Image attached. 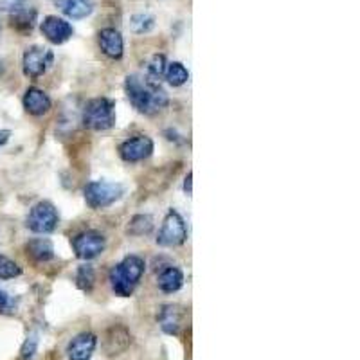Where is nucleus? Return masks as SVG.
<instances>
[{
  "instance_id": "obj_25",
  "label": "nucleus",
  "mask_w": 360,
  "mask_h": 360,
  "mask_svg": "<svg viewBox=\"0 0 360 360\" xmlns=\"http://www.w3.org/2000/svg\"><path fill=\"white\" fill-rule=\"evenodd\" d=\"M123 337H130L124 328H114V330H110V333H108L107 337V344H105V348H107V352L110 353V355H119V353H121V348H119L117 342L119 339H123Z\"/></svg>"
},
{
  "instance_id": "obj_30",
  "label": "nucleus",
  "mask_w": 360,
  "mask_h": 360,
  "mask_svg": "<svg viewBox=\"0 0 360 360\" xmlns=\"http://www.w3.org/2000/svg\"><path fill=\"white\" fill-rule=\"evenodd\" d=\"M2 70H4V67H2V60H0V74H2Z\"/></svg>"
},
{
  "instance_id": "obj_13",
  "label": "nucleus",
  "mask_w": 360,
  "mask_h": 360,
  "mask_svg": "<svg viewBox=\"0 0 360 360\" xmlns=\"http://www.w3.org/2000/svg\"><path fill=\"white\" fill-rule=\"evenodd\" d=\"M51 107H53V101H51V98L45 94L44 90L34 89V86H31V89L25 90L24 108L27 114L44 115L51 110Z\"/></svg>"
},
{
  "instance_id": "obj_24",
  "label": "nucleus",
  "mask_w": 360,
  "mask_h": 360,
  "mask_svg": "<svg viewBox=\"0 0 360 360\" xmlns=\"http://www.w3.org/2000/svg\"><path fill=\"white\" fill-rule=\"evenodd\" d=\"M18 276H22V269L18 266V263L9 259L4 254H0V279H15Z\"/></svg>"
},
{
  "instance_id": "obj_15",
  "label": "nucleus",
  "mask_w": 360,
  "mask_h": 360,
  "mask_svg": "<svg viewBox=\"0 0 360 360\" xmlns=\"http://www.w3.org/2000/svg\"><path fill=\"white\" fill-rule=\"evenodd\" d=\"M144 266H146L144 265V259L131 254V256H127L119 265H115V269L119 270V274L123 276L128 283H131L134 287H137L144 274Z\"/></svg>"
},
{
  "instance_id": "obj_5",
  "label": "nucleus",
  "mask_w": 360,
  "mask_h": 360,
  "mask_svg": "<svg viewBox=\"0 0 360 360\" xmlns=\"http://www.w3.org/2000/svg\"><path fill=\"white\" fill-rule=\"evenodd\" d=\"M60 221V214H58L56 207L51 202H38L33 205V209L29 211L27 217V229H31L37 234H49L58 227Z\"/></svg>"
},
{
  "instance_id": "obj_3",
  "label": "nucleus",
  "mask_w": 360,
  "mask_h": 360,
  "mask_svg": "<svg viewBox=\"0 0 360 360\" xmlns=\"http://www.w3.org/2000/svg\"><path fill=\"white\" fill-rule=\"evenodd\" d=\"M124 195V186L119 182L96 180L85 186V202L90 209L110 207Z\"/></svg>"
},
{
  "instance_id": "obj_29",
  "label": "nucleus",
  "mask_w": 360,
  "mask_h": 360,
  "mask_svg": "<svg viewBox=\"0 0 360 360\" xmlns=\"http://www.w3.org/2000/svg\"><path fill=\"white\" fill-rule=\"evenodd\" d=\"M9 131L8 130H0V146H4L6 143H8L9 141Z\"/></svg>"
},
{
  "instance_id": "obj_6",
  "label": "nucleus",
  "mask_w": 360,
  "mask_h": 360,
  "mask_svg": "<svg viewBox=\"0 0 360 360\" xmlns=\"http://www.w3.org/2000/svg\"><path fill=\"white\" fill-rule=\"evenodd\" d=\"M53 60V51L44 49L40 45H33V47H29L24 53V56H22V69H24V74L27 78L37 79L40 78V76H44V72L49 69Z\"/></svg>"
},
{
  "instance_id": "obj_14",
  "label": "nucleus",
  "mask_w": 360,
  "mask_h": 360,
  "mask_svg": "<svg viewBox=\"0 0 360 360\" xmlns=\"http://www.w3.org/2000/svg\"><path fill=\"white\" fill-rule=\"evenodd\" d=\"M56 6L65 17L72 18V20H82L94 11L92 0H56Z\"/></svg>"
},
{
  "instance_id": "obj_27",
  "label": "nucleus",
  "mask_w": 360,
  "mask_h": 360,
  "mask_svg": "<svg viewBox=\"0 0 360 360\" xmlns=\"http://www.w3.org/2000/svg\"><path fill=\"white\" fill-rule=\"evenodd\" d=\"M15 310V301L6 290L0 288V314H11Z\"/></svg>"
},
{
  "instance_id": "obj_8",
  "label": "nucleus",
  "mask_w": 360,
  "mask_h": 360,
  "mask_svg": "<svg viewBox=\"0 0 360 360\" xmlns=\"http://www.w3.org/2000/svg\"><path fill=\"white\" fill-rule=\"evenodd\" d=\"M153 141L146 135H137V137H131V139H127L124 143H121L119 146V155L124 162H141V160L148 159V157L153 153Z\"/></svg>"
},
{
  "instance_id": "obj_21",
  "label": "nucleus",
  "mask_w": 360,
  "mask_h": 360,
  "mask_svg": "<svg viewBox=\"0 0 360 360\" xmlns=\"http://www.w3.org/2000/svg\"><path fill=\"white\" fill-rule=\"evenodd\" d=\"M130 27L135 34H146L155 27V17L148 13H137L130 18Z\"/></svg>"
},
{
  "instance_id": "obj_4",
  "label": "nucleus",
  "mask_w": 360,
  "mask_h": 360,
  "mask_svg": "<svg viewBox=\"0 0 360 360\" xmlns=\"http://www.w3.org/2000/svg\"><path fill=\"white\" fill-rule=\"evenodd\" d=\"M186 240H188V227L184 218L172 209L164 218L162 227L157 234V243L160 247H180L184 245Z\"/></svg>"
},
{
  "instance_id": "obj_1",
  "label": "nucleus",
  "mask_w": 360,
  "mask_h": 360,
  "mask_svg": "<svg viewBox=\"0 0 360 360\" xmlns=\"http://www.w3.org/2000/svg\"><path fill=\"white\" fill-rule=\"evenodd\" d=\"M124 92H127L131 107L137 112H141V114L152 115L169 105V98L164 92L162 86L157 82L139 76V74L127 76V79H124Z\"/></svg>"
},
{
  "instance_id": "obj_23",
  "label": "nucleus",
  "mask_w": 360,
  "mask_h": 360,
  "mask_svg": "<svg viewBox=\"0 0 360 360\" xmlns=\"http://www.w3.org/2000/svg\"><path fill=\"white\" fill-rule=\"evenodd\" d=\"M96 283V272L90 265H82L76 272V285L82 288L83 292H90L94 288Z\"/></svg>"
},
{
  "instance_id": "obj_7",
  "label": "nucleus",
  "mask_w": 360,
  "mask_h": 360,
  "mask_svg": "<svg viewBox=\"0 0 360 360\" xmlns=\"http://www.w3.org/2000/svg\"><path fill=\"white\" fill-rule=\"evenodd\" d=\"M107 240L98 231H83L72 240V249L79 259H94L103 254Z\"/></svg>"
},
{
  "instance_id": "obj_22",
  "label": "nucleus",
  "mask_w": 360,
  "mask_h": 360,
  "mask_svg": "<svg viewBox=\"0 0 360 360\" xmlns=\"http://www.w3.org/2000/svg\"><path fill=\"white\" fill-rule=\"evenodd\" d=\"M166 65H168V62H166V56H164V54H153L152 60H150L146 65V76H144V78L159 83V79L164 76Z\"/></svg>"
},
{
  "instance_id": "obj_19",
  "label": "nucleus",
  "mask_w": 360,
  "mask_h": 360,
  "mask_svg": "<svg viewBox=\"0 0 360 360\" xmlns=\"http://www.w3.org/2000/svg\"><path fill=\"white\" fill-rule=\"evenodd\" d=\"M164 76L168 79V83L172 86H182L184 83H188L189 72L184 65L180 62H172L166 65V70H164Z\"/></svg>"
},
{
  "instance_id": "obj_20",
  "label": "nucleus",
  "mask_w": 360,
  "mask_h": 360,
  "mask_svg": "<svg viewBox=\"0 0 360 360\" xmlns=\"http://www.w3.org/2000/svg\"><path fill=\"white\" fill-rule=\"evenodd\" d=\"M153 229V218L150 214H137L131 218L130 225H128V234L131 236H146L152 233Z\"/></svg>"
},
{
  "instance_id": "obj_2",
  "label": "nucleus",
  "mask_w": 360,
  "mask_h": 360,
  "mask_svg": "<svg viewBox=\"0 0 360 360\" xmlns=\"http://www.w3.org/2000/svg\"><path fill=\"white\" fill-rule=\"evenodd\" d=\"M82 121L94 131L110 130L115 124V103L108 98L90 99L83 108Z\"/></svg>"
},
{
  "instance_id": "obj_17",
  "label": "nucleus",
  "mask_w": 360,
  "mask_h": 360,
  "mask_svg": "<svg viewBox=\"0 0 360 360\" xmlns=\"http://www.w3.org/2000/svg\"><path fill=\"white\" fill-rule=\"evenodd\" d=\"M157 285H159V288L164 294H175V292H179L180 288L184 287V274L176 266H168V269H164L159 274Z\"/></svg>"
},
{
  "instance_id": "obj_11",
  "label": "nucleus",
  "mask_w": 360,
  "mask_h": 360,
  "mask_svg": "<svg viewBox=\"0 0 360 360\" xmlns=\"http://www.w3.org/2000/svg\"><path fill=\"white\" fill-rule=\"evenodd\" d=\"M98 348V337L94 333H79L67 344L69 360H90Z\"/></svg>"
},
{
  "instance_id": "obj_26",
  "label": "nucleus",
  "mask_w": 360,
  "mask_h": 360,
  "mask_svg": "<svg viewBox=\"0 0 360 360\" xmlns=\"http://www.w3.org/2000/svg\"><path fill=\"white\" fill-rule=\"evenodd\" d=\"M38 342H40V339H38V333H31V335H27V339H25L24 344H22L20 359L22 360H31V359H33V356L37 355Z\"/></svg>"
},
{
  "instance_id": "obj_16",
  "label": "nucleus",
  "mask_w": 360,
  "mask_h": 360,
  "mask_svg": "<svg viewBox=\"0 0 360 360\" xmlns=\"http://www.w3.org/2000/svg\"><path fill=\"white\" fill-rule=\"evenodd\" d=\"M11 15V25L20 33H31L37 22V9L31 8L29 4L20 6V8L9 11Z\"/></svg>"
},
{
  "instance_id": "obj_18",
  "label": "nucleus",
  "mask_w": 360,
  "mask_h": 360,
  "mask_svg": "<svg viewBox=\"0 0 360 360\" xmlns=\"http://www.w3.org/2000/svg\"><path fill=\"white\" fill-rule=\"evenodd\" d=\"M25 249H27L29 256L38 263L51 262L54 258V247L47 238H34L25 245Z\"/></svg>"
},
{
  "instance_id": "obj_12",
  "label": "nucleus",
  "mask_w": 360,
  "mask_h": 360,
  "mask_svg": "<svg viewBox=\"0 0 360 360\" xmlns=\"http://www.w3.org/2000/svg\"><path fill=\"white\" fill-rule=\"evenodd\" d=\"M98 40H99V47L108 58L112 60H121L124 53V41L121 33H119L117 29L114 27H107V29H101L98 34Z\"/></svg>"
},
{
  "instance_id": "obj_9",
  "label": "nucleus",
  "mask_w": 360,
  "mask_h": 360,
  "mask_svg": "<svg viewBox=\"0 0 360 360\" xmlns=\"http://www.w3.org/2000/svg\"><path fill=\"white\" fill-rule=\"evenodd\" d=\"M40 31L51 44L54 45H62L65 41H69L74 34V27L67 20L60 17H54V15H49L45 17L44 22L40 24Z\"/></svg>"
},
{
  "instance_id": "obj_10",
  "label": "nucleus",
  "mask_w": 360,
  "mask_h": 360,
  "mask_svg": "<svg viewBox=\"0 0 360 360\" xmlns=\"http://www.w3.org/2000/svg\"><path fill=\"white\" fill-rule=\"evenodd\" d=\"M160 328L168 335H179L186 321V310L179 304H164L157 314Z\"/></svg>"
},
{
  "instance_id": "obj_28",
  "label": "nucleus",
  "mask_w": 360,
  "mask_h": 360,
  "mask_svg": "<svg viewBox=\"0 0 360 360\" xmlns=\"http://www.w3.org/2000/svg\"><path fill=\"white\" fill-rule=\"evenodd\" d=\"M191 180H193V173H188V176H186L184 180V191L188 193V195H191Z\"/></svg>"
}]
</instances>
